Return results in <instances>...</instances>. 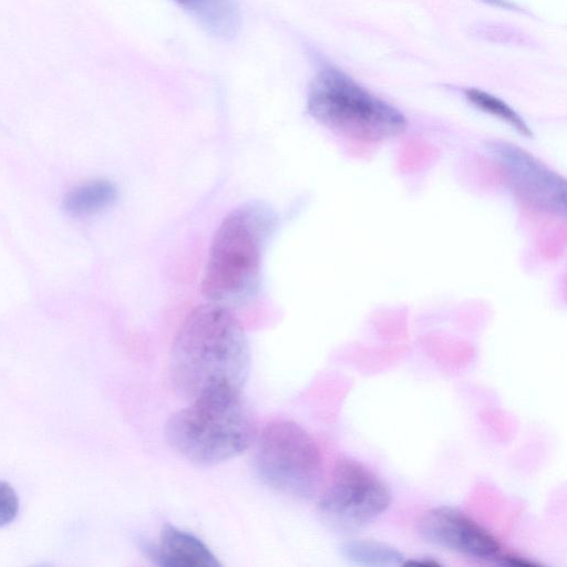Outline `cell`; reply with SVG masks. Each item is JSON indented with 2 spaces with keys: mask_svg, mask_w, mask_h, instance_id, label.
I'll use <instances>...</instances> for the list:
<instances>
[{
  "mask_svg": "<svg viewBox=\"0 0 567 567\" xmlns=\"http://www.w3.org/2000/svg\"><path fill=\"white\" fill-rule=\"evenodd\" d=\"M277 226L275 210L252 200L234 208L215 231L202 279L213 303L241 305L258 291L262 257Z\"/></svg>",
  "mask_w": 567,
  "mask_h": 567,
  "instance_id": "cell-2",
  "label": "cell"
},
{
  "mask_svg": "<svg viewBox=\"0 0 567 567\" xmlns=\"http://www.w3.org/2000/svg\"><path fill=\"white\" fill-rule=\"evenodd\" d=\"M240 392L218 390L190 400L166 423L171 446L198 465H215L245 452L256 439V425Z\"/></svg>",
  "mask_w": 567,
  "mask_h": 567,
  "instance_id": "cell-3",
  "label": "cell"
},
{
  "mask_svg": "<svg viewBox=\"0 0 567 567\" xmlns=\"http://www.w3.org/2000/svg\"><path fill=\"white\" fill-rule=\"evenodd\" d=\"M342 556L355 565L389 567L403 565L405 558L395 547L375 539H351L341 546Z\"/></svg>",
  "mask_w": 567,
  "mask_h": 567,
  "instance_id": "cell-12",
  "label": "cell"
},
{
  "mask_svg": "<svg viewBox=\"0 0 567 567\" xmlns=\"http://www.w3.org/2000/svg\"><path fill=\"white\" fill-rule=\"evenodd\" d=\"M116 198L117 189L111 182L95 179L71 189L63 199V207L72 216L84 217L109 208Z\"/></svg>",
  "mask_w": 567,
  "mask_h": 567,
  "instance_id": "cell-11",
  "label": "cell"
},
{
  "mask_svg": "<svg viewBox=\"0 0 567 567\" xmlns=\"http://www.w3.org/2000/svg\"><path fill=\"white\" fill-rule=\"evenodd\" d=\"M19 498L14 489L0 482V527L10 524L18 515Z\"/></svg>",
  "mask_w": 567,
  "mask_h": 567,
  "instance_id": "cell-14",
  "label": "cell"
},
{
  "mask_svg": "<svg viewBox=\"0 0 567 567\" xmlns=\"http://www.w3.org/2000/svg\"><path fill=\"white\" fill-rule=\"evenodd\" d=\"M207 33L233 39L240 28V10L236 0H173Z\"/></svg>",
  "mask_w": 567,
  "mask_h": 567,
  "instance_id": "cell-10",
  "label": "cell"
},
{
  "mask_svg": "<svg viewBox=\"0 0 567 567\" xmlns=\"http://www.w3.org/2000/svg\"><path fill=\"white\" fill-rule=\"evenodd\" d=\"M249 368L245 330L227 307L202 305L185 318L168 361L177 393L190 401L218 390L241 391Z\"/></svg>",
  "mask_w": 567,
  "mask_h": 567,
  "instance_id": "cell-1",
  "label": "cell"
},
{
  "mask_svg": "<svg viewBox=\"0 0 567 567\" xmlns=\"http://www.w3.org/2000/svg\"><path fill=\"white\" fill-rule=\"evenodd\" d=\"M497 558L504 564V565H516V566H536L537 564L529 561L525 558L515 556V555H501L497 556Z\"/></svg>",
  "mask_w": 567,
  "mask_h": 567,
  "instance_id": "cell-15",
  "label": "cell"
},
{
  "mask_svg": "<svg viewBox=\"0 0 567 567\" xmlns=\"http://www.w3.org/2000/svg\"><path fill=\"white\" fill-rule=\"evenodd\" d=\"M391 499V489L378 475L358 461L343 458L318 502V512L329 528L349 534L371 524Z\"/></svg>",
  "mask_w": 567,
  "mask_h": 567,
  "instance_id": "cell-6",
  "label": "cell"
},
{
  "mask_svg": "<svg viewBox=\"0 0 567 567\" xmlns=\"http://www.w3.org/2000/svg\"><path fill=\"white\" fill-rule=\"evenodd\" d=\"M486 150L526 204L539 212L565 215L566 182L559 174L509 142L493 140Z\"/></svg>",
  "mask_w": 567,
  "mask_h": 567,
  "instance_id": "cell-7",
  "label": "cell"
},
{
  "mask_svg": "<svg viewBox=\"0 0 567 567\" xmlns=\"http://www.w3.org/2000/svg\"><path fill=\"white\" fill-rule=\"evenodd\" d=\"M482 1L493 4L495 7L503 8V9L515 10L517 8L516 4L513 3L511 0H482Z\"/></svg>",
  "mask_w": 567,
  "mask_h": 567,
  "instance_id": "cell-17",
  "label": "cell"
},
{
  "mask_svg": "<svg viewBox=\"0 0 567 567\" xmlns=\"http://www.w3.org/2000/svg\"><path fill=\"white\" fill-rule=\"evenodd\" d=\"M152 557L165 567H217L220 566L209 548L194 535L165 525Z\"/></svg>",
  "mask_w": 567,
  "mask_h": 567,
  "instance_id": "cell-9",
  "label": "cell"
},
{
  "mask_svg": "<svg viewBox=\"0 0 567 567\" xmlns=\"http://www.w3.org/2000/svg\"><path fill=\"white\" fill-rule=\"evenodd\" d=\"M254 463L265 484L296 498H311L322 481L317 443L291 421H275L264 427L257 437Z\"/></svg>",
  "mask_w": 567,
  "mask_h": 567,
  "instance_id": "cell-5",
  "label": "cell"
},
{
  "mask_svg": "<svg viewBox=\"0 0 567 567\" xmlns=\"http://www.w3.org/2000/svg\"><path fill=\"white\" fill-rule=\"evenodd\" d=\"M464 94L466 100L475 107L506 122L519 134L526 137L533 136V133L524 118L497 96L478 89H467Z\"/></svg>",
  "mask_w": 567,
  "mask_h": 567,
  "instance_id": "cell-13",
  "label": "cell"
},
{
  "mask_svg": "<svg viewBox=\"0 0 567 567\" xmlns=\"http://www.w3.org/2000/svg\"><path fill=\"white\" fill-rule=\"evenodd\" d=\"M409 564L426 565V566L441 565L433 558H429V557H421V558H415V559H411V560H405L403 565H409Z\"/></svg>",
  "mask_w": 567,
  "mask_h": 567,
  "instance_id": "cell-16",
  "label": "cell"
},
{
  "mask_svg": "<svg viewBox=\"0 0 567 567\" xmlns=\"http://www.w3.org/2000/svg\"><path fill=\"white\" fill-rule=\"evenodd\" d=\"M417 533L427 543L475 558H492L499 543L488 530L463 512L439 506L426 511L417 522Z\"/></svg>",
  "mask_w": 567,
  "mask_h": 567,
  "instance_id": "cell-8",
  "label": "cell"
},
{
  "mask_svg": "<svg viewBox=\"0 0 567 567\" xmlns=\"http://www.w3.org/2000/svg\"><path fill=\"white\" fill-rule=\"evenodd\" d=\"M307 110L321 125L364 142L394 137L406 126L396 107L330 65L322 66L311 81Z\"/></svg>",
  "mask_w": 567,
  "mask_h": 567,
  "instance_id": "cell-4",
  "label": "cell"
}]
</instances>
